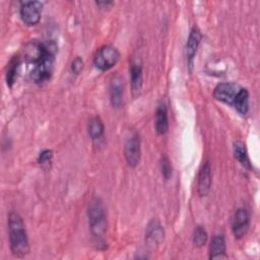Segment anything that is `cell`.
Listing matches in <instances>:
<instances>
[{
    "mask_svg": "<svg viewBox=\"0 0 260 260\" xmlns=\"http://www.w3.org/2000/svg\"><path fill=\"white\" fill-rule=\"evenodd\" d=\"M8 231L10 250L15 257H24L29 252V244L25 226L21 216L16 211H10L8 215Z\"/></svg>",
    "mask_w": 260,
    "mask_h": 260,
    "instance_id": "6da1fadb",
    "label": "cell"
},
{
    "mask_svg": "<svg viewBox=\"0 0 260 260\" xmlns=\"http://www.w3.org/2000/svg\"><path fill=\"white\" fill-rule=\"evenodd\" d=\"M87 217L90 233L98 245L105 243L104 236L107 230V219L105 206L101 198L94 197L90 200L87 208Z\"/></svg>",
    "mask_w": 260,
    "mask_h": 260,
    "instance_id": "7a4b0ae2",
    "label": "cell"
},
{
    "mask_svg": "<svg viewBox=\"0 0 260 260\" xmlns=\"http://www.w3.org/2000/svg\"><path fill=\"white\" fill-rule=\"evenodd\" d=\"M54 52L50 47L44 56L35 65H32L34 67L30 71V78L36 83H43L49 80L54 70Z\"/></svg>",
    "mask_w": 260,
    "mask_h": 260,
    "instance_id": "3957f363",
    "label": "cell"
},
{
    "mask_svg": "<svg viewBox=\"0 0 260 260\" xmlns=\"http://www.w3.org/2000/svg\"><path fill=\"white\" fill-rule=\"evenodd\" d=\"M141 143L139 134L135 130L129 131L126 136L124 143V155L127 164L131 168H135L139 161L141 156Z\"/></svg>",
    "mask_w": 260,
    "mask_h": 260,
    "instance_id": "277c9868",
    "label": "cell"
},
{
    "mask_svg": "<svg viewBox=\"0 0 260 260\" xmlns=\"http://www.w3.org/2000/svg\"><path fill=\"white\" fill-rule=\"evenodd\" d=\"M119 59V51L111 45H106L98 50L93 58V64L98 69L102 71H107L114 67L118 63Z\"/></svg>",
    "mask_w": 260,
    "mask_h": 260,
    "instance_id": "5b68a950",
    "label": "cell"
},
{
    "mask_svg": "<svg viewBox=\"0 0 260 260\" xmlns=\"http://www.w3.org/2000/svg\"><path fill=\"white\" fill-rule=\"evenodd\" d=\"M241 86L235 82H222L215 86L213 96L215 100L233 106V103L241 90Z\"/></svg>",
    "mask_w": 260,
    "mask_h": 260,
    "instance_id": "8992f818",
    "label": "cell"
},
{
    "mask_svg": "<svg viewBox=\"0 0 260 260\" xmlns=\"http://www.w3.org/2000/svg\"><path fill=\"white\" fill-rule=\"evenodd\" d=\"M43 3L40 1H26L20 6V17L26 25H36L41 18Z\"/></svg>",
    "mask_w": 260,
    "mask_h": 260,
    "instance_id": "52a82bcc",
    "label": "cell"
},
{
    "mask_svg": "<svg viewBox=\"0 0 260 260\" xmlns=\"http://www.w3.org/2000/svg\"><path fill=\"white\" fill-rule=\"evenodd\" d=\"M130 84H131V92L134 98H137L142 89V61L138 57H134L131 59L130 66Z\"/></svg>",
    "mask_w": 260,
    "mask_h": 260,
    "instance_id": "ba28073f",
    "label": "cell"
},
{
    "mask_svg": "<svg viewBox=\"0 0 260 260\" xmlns=\"http://www.w3.org/2000/svg\"><path fill=\"white\" fill-rule=\"evenodd\" d=\"M250 224V217H249V212L245 208H239L232 220V231L236 239H241L243 238Z\"/></svg>",
    "mask_w": 260,
    "mask_h": 260,
    "instance_id": "9c48e42d",
    "label": "cell"
},
{
    "mask_svg": "<svg viewBox=\"0 0 260 260\" xmlns=\"http://www.w3.org/2000/svg\"><path fill=\"white\" fill-rule=\"evenodd\" d=\"M202 35L200 29L197 26H193L190 30L187 43H186V47H185V55H186V59H187V64L188 66L192 67L193 64V60L195 58L197 49L199 47L200 41H201Z\"/></svg>",
    "mask_w": 260,
    "mask_h": 260,
    "instance_id": "30bf717a",
    "label": "cell"
},
{
    "mask_svg": "<svg viewBox=\"0 0 260 260\" xmlns=\"http://www.w3.org/2000/svg\"><path fill=\"white\" fill-rule=\"evenodd\" d=\"M123 88H124V82L121 74L119 73L113 74L109 83L110 101L113 107H119L121 105L122 99H123Z\"/></svg>",
    "mask_w": 260,
    "mask_h": 260,
    "instance_id": "8fae6325",
    "label": "cell"
},
{
    "mask_svg": "<svg viewBox=\"0 0 260 260\" xmlns=\"http://www.w3.org/2000/svg\"><path fill=\"white\" fill-rule=\"evenodd\" d=\"M165 238V231L160 223L156 220H151L145 231V242L148 246L154 247L159 245Z\"/></svg>",
    "mask_w": 260,
    "mask_h": 260,
    "instance_id": "7c38bea8",
    "label": "cell"
},
{
    "mask_svg": "<svg viewBox=\"0 0 260 260\" xmlns=\"http://www.w3.org/2000/svg\"><path fill=\"white\" fill-rule=\"evenodd\" d=\"M211 185V171L209 164L206 161L201 167L197 177V191L200 196H206L209 193Z\"/></svg>",
    "mask_w": 260,
    "mask_h": 260,
    "instance_id": "4fadbf2b",
    "label": "cell"
},
{
    "mask_svg": "<svg viewBox=\"0 0 260 260\" xmlns=\"http://www.w3.org/2000/svg\"><path fill=\"white\" fill-rule=\"evenodd\" d=\"M225 241L222 234H215L210 242L209 246V258L210 259H225Z\"/></svg>",
    "mask_w": 260,
    "mask_h": 260,
    "instance_id": "5bb4252c",
    "label": "cell"
},
{
    "mask_svg": "<svg viewBox=\"0 0 260 260\" xmlns=\"http://www.w3.org/2000/svg\"><path fill=\"white\" fill-rule=\"evenodd\" d=\"M155 130L159 135H164L168 132L169 129V119H168V111L165 104H160L155 112Z\"/></svg>",
    "mask_w": 260,
    "mask_h": 260,
    "instance_id": "9a60e30c",
    "label": "cell"
},
{
    "mask_svg": "<svg viewBox=\"0 0 260 260\" xmlns=\"http://www.w3.org/2000/svg\"><path fill=\"white\" fill-rule=\"evenodd\" d=\"M104 124L99 117L90 119L88 123V134L93 142H99L104 137Z\"/></svg>",
    "mask_w": 260,
    "mask_h": 260,
    "instance_id": "2e32d148",
    "label": "cell"
},
{
    "mask_svg": "<svg viewBox=\"0 0 260 260\" xmlns=\"http://www.w3.org/2000/svg\"><path fill=\"white\" fill-rule=\"evenodd\" d=\"M233 107L236 109V111L241 115H246L249 110V92L246 88L242 87L239 91L238 95L236 96Z\"/></svg>",
    "mask_w": 260,
    "mask_h": 260,
    "instance_id": "e0dca14e",
    "label": "cell"
},
{
    "mask_svg": "<svg viewBox=\"0 0 260 260\" xmlns=\"http://www.w3.org/2000/svg\"><path fill=\"white\" fill-rule=\"evenodd\" d=\"M20 64H21V61H20L19 56H14L8 64L7 71H6V83L9 87H11L17 79Z\"/></svg>",
    "mask_w": 260,
    "mask_h": 260,
    "instance_id": "ac0fdd59",
    "label": "cell"
},
{
    "mask_svg": "<svg viewBox=\"0 0 260 260\" xmlns=\"http://www.w3.org/2000/svg\"><path fill=\"white\" fill-rule=\"evenodd\" d=\"M234 155L237 160L246 169H251V162L248 156L246 145L242 141H236L234 143Z\"/></svg>",
    "mask_w": 260,
    "mask_h": 260,
    "instance_id": "d6986e66",
    "label": "cell"
},
{
    "mask_svg": "<svg viewBox=\"0 0 260 260\" xmlns=\"http://www.w3.org/2000/svg\"><path fill=\"white\" fill-rule=\"evenodd\" d=\"M207 242V233L203 226H196L193 233V243L196 247H202Z\"/></svg>",
    "mask_w": 260,
    "mask_h": 260,
    "instance_id": "ffe728a7",
    "label": "cell"
},
{
    "mask_svg": "<svg viewBox=\"0 0 260 260\" xmlns=\"http://www.w3.org/2000/svg\"><path fill=\"white\" fill-rule=\"evenodd\" d=\"M159 169H160V173L162 175V177L165 178V180H169L172 177V173H173V168H172V164L171 160L169 159V157L167 155H162L160 157L159 160Z\"/></svg>",
    "mask_w": 260,
    "mask_h": 260,
    "instance_id": "44dd1931",
    "label": "cell"
},
{
    "mask_svg": "<svg viewBox=\"0 0 260 260\" xmlns=\"http://www.w3.org/2000/svg\"><path fill=\"white\" fill-rule=\"evenodd\" d=\"M52 157H53L52 150L45 149L40 153V155L38 157V161L42 166H49L52 161Z\"/></svg>",
    "mask_w": 260,
    "mask_h": 260,
    "instance_id": "7402d4cb",
    "label": "cell"
},
{
    "mask_svg": "<svg viewBox=\"0 0 260 260\" xmlns=\"http://www.w3.org/2000/svg\"><path fill=\"white\" fill-rule=\"evenodd\" d=\"M83 69V61L81 58L76 57L71 64V70L73 73L75 74H79L81 72V70Z\"/></svg>",
    "mask_w": 260,
    "mask_h": 260,
    "instance_id": "603a6c76",
    "label": "cell"
},
{
    "mask_svg": "<svg viewBox=\"0 0 260 260\" xmlns=\"http://www.w3.org/2000/svg\"><path fill=\"white\" fill-rule=\"evenodd\" d=\"M96 4L99 5V6H106V7H108L109 5H112L113 4V2H109V1H107V2H96Z\"/></svg>",
    "mask_w": 260,
    "mask_h": 260,
    "instance_id": "cb8c5ba5",
    "label": "cell"
}]
</instances>
